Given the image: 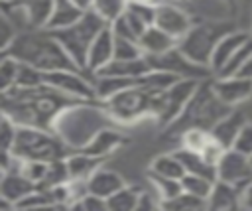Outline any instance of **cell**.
Here are the masks:
<instances>
[{
	"label": "cell",
	"mask_w": 252,
	"mask_h": 211,
	"mask_svg": "<svg viewBox=\"0 0 252 211\" xmlns=\"http://www.w3.org/2000/svg\"><path fill=\"white\" fill-rule=\"evenodd\" d=\"M85 101L61 93L51 85H39L33 89L12 87L2 93V114H8L20 126H37L53 130V124L61 110L67 106Z\"/></svg>",
	"instance_id": "6da1fadb"
},
{
	"label": "cell",
	"mask_w": 252,
	"mask_h": 211,
	"mask_svg": "<svg viewBox=\"0 0 252 211\" xmlns=\"http://www.w3.org/2000/svg\"><path fill=\"white\" fill-rule=\"evenodd\" d=\"M2 53L12 55L22 63L33 65L43 73L57 69H79L55 34L47 28H32L20 32L14 43Z\"/></svg>",
	"instance_id": "7a4b0ae2"
},
{
	"label": "cell",
	"mask_w": 252,
	"mask_h": 211,
	"mask_svg": "<svg viewBox=\"0 0 252 211\" xmlns=\"http://www.w3.org/2000/svg\"><path fill=\"white\" fill-rule=\"evenodd\" d=\"M112 120L104 105L96 101H79L61 110L53 124V132H57L71 150H83L102 128H108Z\"/></svg>",
	"instance_id": "3957f363"
},
{
	"label": "cell",
	"mask_w": 252,
	"mask_h": 211,
	"mask_svg": "<svg viewBox=\"0 0 252 211\" xmlns=\"http://www.w3.org/2000/svg\"><path fill=\"white\" fill-rule=\"evenodd\" d=\"M234 106H228L226 103H222L215 89H213V79H203L199 83V87L195 89L193 97L189 99V103L185 105V108L181 110V114L167 124L165 136L173 138V136H181L185 130L189 128H203V130H213V126L224 118Z\"/></svg>",
	"instance_id": "277c9868"
},
{
	"label": "cell",
	"mask_w": 252,
	"mask_h": 211,
	"mask_svg": "<svg viewBox=\"0 0 252 211\" xmlns=\"http://www.w3.org/2000/svg\"><path fill=\"white\" fill-rule=\"evenodd\" d=\"M71 148L53 130L37 126H20L12 146V154L24 162H51L67 158Z\"/></svg>",
	"instance_id": "5b68a950"
},
{
	"label": "cell",
	"mask_w": 252,
	"mask_h": 211,
	"mask_svg": "<svg viewBox=\"0 0 252 211\" xmlns=\"http://www.w3.org/2000/svg\"><path fill=\"white\" fill-rule=\"evenodd\" d=\"M161 93L163 91L148 89L140 83L112 95L110 99L102 101V105L110 112V116L120 122H134L144 116L156 118L161 105Z\"/></svg>",
	"instance_id": "8992f818"
},
{
	"label": "cell",
	"mask_w": 252,
	"mask_h": 211,
	"mask_svg": "<svg viewBox=\"0 0 252 211\" xmlns=\"http://www.w3.org/2000/svg\"><path fill=\"white\" fill-rule=\"evenodd\" d=\"M110 26L106 20H102L93 8H89L75 24L53 32L55 37L61 41V45L65 47V51L69 53V57L75 61V65L81 71H87V57H89V49L93 45V41L96 39V35Z\"/></svg>",
	"instance_id": "52a82bcc"
},
{
	"label": "cell",
	"mask_w": 252,
	"mask_h": 211,
	"mask_svg": "<svg viewBox=\"0 0 252 211\" xmlns=\"http://www.w3.org/2000/svg\"><path fill=\"white\" fill-rule=\"evenodd\" d=\"M232 30H236L232 22H201V24H193L191 30L179 39L177 45L195 63L211 67V59H213L217 43Z\"/></svg>",
	"instance_id": "ba28073f"
},
{
	"label": "cell",
	"mask_w": 252,
	"mask_h": 211,
	"mask_svg": "<svg viewBox=\"0 0 252 211\" xmlns=\"http://www.w3.org/2000/svg\"><path fill=\"white\" fill-rule=\"evenodd\" d=\"M150 65L154 69H163V71H169L173 75H177L179 79H211V75H215L211 71V67L207 65H201V63H195L193 59H189L181 49L179 45L171 47L169 51L165 53H159V55H146Z\"/></svg>",
	"instance_id": "9c48e42d"
},
{
	"label": "cell",
	"mask_w": 252,
	"mask_h": 211,
	"mask_svg": "<svg viewBox=\"0 0 252 211\" xmlns=\"http://www.w3.org/2000/svg\"><path fill=\"white\" fill-rule=\"evenodd\" d=\"M199 83H201L199 79H177L171 87H167L161 93V105H159V112L156 116L159 126L165 128L181 114V110L193 97L195 89L199 87Z\"/></svg>",
	"instance_id": "30bf717a"
},
{
	"label": "cell",
	"mask_w": 252,
	"mask_h": 211,
	"mask_svg": "<svg viewBox=\"0 0 252 211\" xmlns=\"http://www.w3.org/2000/svg\"><path fill=\"white\" fill-rule=\"evenodd\" d=\"M85 71L79 69H57V71H47L45 73V83L59 89L65 95L85 99V101H98L94 83H91L85 75Z\"/></svg>",
	"instance_id": "8fae6325"
},
{
	"label": "cell",
	"mask_w": 252,
	"mask_h": 211,
	"mask_svg": "<svg viewBox=\"0 0 252 211\" xmlns=\"http://www.w3.org/2000/svg\"><path fill=\"white\" fill-rule=\"evenodd\" d=\"M217 179L228 181L244 189L248 183H252V162L250 156L228 148L217 162Z\"/></svg>",
	"instance_id": "7c38bea8"
},
{
	"label": "cell",
	"mask_w": 252,
	"mask_h": 211,
	"mask_svg": "<svg viewBox=\"0 0 252 211\" xmlns=\"http://www.w3.org/2000/svg\"><path fill=\"white\" fill-rule=\"evenodd\" d=\"M213 89L222 103H226L228 106H236L252 95V79L240 75H215Z\"/></svg>",
	"instance_id": "4fadbf2b"
},
{
	"label": "cell",
	"mask_w": 252,
	"mask_h": 211,
	"mask_svg": "<svg viewBox=\"0 0 252 211\" xmlns=\"http://www.w3.org/2000/svg\"><path fill=\"white\" fill-rule=\"evenodd\" d=\"M154 24L158 28H161L163 32H167L169 35L177 37V39H181L193 26L191 18L171 2L156 4V20H154Z\"/></svg>",
	"instance_id": "5bb4252c"
},
{
	"label": "cell",
	"mask_w": 252,
	"mask_h": 211,
	"mask_svg": "<svg viewBox=\"0 0 252 211\" xmlns=\"http://www.w3.org/2000/svg\"><path fill=\"white\" fill-rule=\"evenodd\" d=\"M114 59V34L112 28L106 26L96 39L93 41L91 49H89V57H87V71H91L93 75L102 69L104 65H108Z\"/></svg>",
	"instance_id": "9a60e30c"
},
{
	"label": "cell",
	"mask_w": 252,
	"mask_h": 211,
	"mask_svg": "<svg viewBox=\"0 0 252 211\" xmlns=\"http://www.w3.org/2000/svg\"><path fill=\"white\" fill-rule=\"evenodd\" d=\"M37 185L18 168L10 172H2V181H0V197L12 201L14 205L22 201L26 195H30Z\"/></svg>",
	"instance_id": "2e32d148"
},
{
	"label": "cell",
	"mask_w": 252,
	"mask_h": 211,
	"mask_svg": "<svg viewBox=\"0 0 252 211\" xmlns=\"http://www.w3.org/2000/svg\"><path fill=\"white\" fill-rule=\"evenodd\" d=\"M236 207H242V189L234 183L215 179V185L207 199V209L228 211V209H236Z\"/></svg>",
	"instance_id": "e0dca14e"
},
{
	"label": "cell",
	"mask_w": 252,
	"mask_h": 211,
	"mask_svg": "<svg viewBox=\"0 0 252 211\" xmlns=\"http://www.w3.org/2000/svg\"><path fill=\"white\" fill-rule=\"evenodd\" d=\"M250 35H252V34L240 32V30L228 32V34L217 43V47H215V53H213V59H211V71H213L215 75H219V73L224 69V65L232 59V55L238 51V47H240Z\"/></svg>",
	"instance_id": "ac0fdd59"
},
{
	"label": "cell",
	"mask_w": 252,
	"mask_h": 211,
	"mask_svg": "<svg viewBox=\"0 0 252 211\" xmlns=\"http://www.w3.org/2000/svg\"><path fill=\"white\" fill-rule=\"evenodd\" d=\"M154 67L150 65L146 55L134 57V59H112L108 65H104L102 69H98L94 73V77L98 75H110V77H126V79H138L142 75H146L148 71H152Z\"/></svg>",
	"instance_id": "d6986e66"
},
{
	"label": "cell",
	"mask_w": 252,
	"mask_h": 211,
	"mask_svg": "<svg viewBox=\"0 0 252 211\" xmlns=\"http://www.w3.org/2000/svg\"><path fill=\"white\" fill-rule=\"evenodd\" d=\"M246 122H248V120H246L244 112H240V110H234V108H232L224 118H220V120L213 126L211 136H213L219 144H222V146L228 150V148H232V146H234L236 136L240 134V130H242V126H244Z\"/></svg>",
	"instance_id": "ffe728a7"
},
{
	"label": "cell",
	"mask_w": 252,
	"mask_h": 211,
	"mask_svg": "<svg viewBox=\"0 0 252 211\" xmlns=\"http://www.w3.org/2000/svg\"><path fill=\"white\" fill-rule=\"evenodd\" d=\"M104 158H98V156H93V154H87L83 150H77L75 154H69L65 158L67 162V172H69V179H75V181H87L102 164Z\"/></svg>",
	"instance_id": "44dd1931"
},
{
	"label": "cell",
	"mask_w": 252,
	"mask_h": 211,
	"mask_svg": "<svg viewBox=\"0 0 252 211\" xmlns=\"http://www.w3.org/2000/svg\"><path fill=\"white\" fill-rule=\"evenodd\" d=\"M124 179L118 172L114 170H106V168H98L89 179H87V189L89 193L100 195V197H110L112 193H116L120 187H124Z\"/></svg>",
	"instance_id": "7402d4cb"
},
{
	"label": "cell",
	"mask_w": 252,
	"mask_h": 211,
	"mask_svg": "<svg viewBox=\"0 0 252 211\" xmlns=\"http://www.w3.org/2000/svg\"><path fill=\"white\" fill-rule=\"evenodd\" d=\"M179 43L177 37L169 35L167 32H163L161 28H158L156 24H152L140 37V45H142V51L144 55H159V53H165L169 51L171 47H175Z\"/></svg>",
	"instance_id": "603a6c76"
},
{
	"label": "cell",
	"mask_w": 252,
	"mask_h": 211,
	"mask_svg": "<svg viewBox=\"0 0 252 211\" xmlns=\"http://www.w3.org/2000/svg\"><path fill=\"white\" fill-rule=\"evenodd\" d=\"M87 10L83 6H79L77 2L73 0H55V6H53V12L49 16V22H47V30L49 32H57V30H63L71 24H75Z\"/></svg>",
	"instance_id": "cb8c5ba5"
},
{
	"label": "cell",
	"mask_w": 252,
	"mask_h": 211,
	"mask_svg": "<svg viewBox=\"0 0 252 211\" xmlns=\"http://www.w3.org/2000/svg\"><path fill=\"white\" fill-rule=\"evenodd\" d=\"M175 156L181 160V164L185 168V174H199V176H207L211 179H217V166L211 164L203 156V152L181 146V148L175 150Z\"/></svg>",
	"instance_id": "d4e9b609"
},
{
	"label": "cell",
	"mask_w": 252,
	"mask_h": 211,
	"mask_svg": "<svg viewBox=\"0 0 252 211\" xmlns=\"http://www.w3.org/2000/svg\"><path fill=\"white\" fill-rule=\"evenodd\" d=\"M126 142V138L118 132V130H114V128H102L85 148H83V152H87V154H93V156H98V158H106L110 152H114L116 148H120L122 144Z\"/></svg>",
	"instance_id": "484cf974"
},
{
	"label": "cell",
	"mask_w": 252,
	"mask_h": 211,
	"mask_svg": "<svg viewBox=\"0 0 252 211\" xmlns=\"http://www.w3.org/2000/svg\"><path fill=\"white\" fill-rule=\"evenodd\" d=\"M142 83V77L138 79H126V77H110V75H98L94 77V91H96V99L102 103L106 99H110L112 95L128 89V87H134V85H140Z\"/></svg>",
	"instance_id": "4316f807"
},
{
	"label": "cell",
	"mask_w": 252,
	"mask_h": 211,
	"mask_svg": "<svg viewBox=\"0 0 252 211\" xmlns=\"http://www.w3.org/2000/svg\"><path fill=\"white\" fill-rule=\"evenodd\" d=\"M150 170L156 172V174H159V176L173 177V179H181L185 176V168H183L181 160L175 156V152L156 156L152 160V164H150Z\"/></svg>",
	"instance_id": "83f0119b"
},
{
	"label": "cell",
	"mask_w": 252,
	"mask_h": 211,
	"mask_svg": "<svg viewBox=\"0 0 252 211\" xmlns=\"http://www.w3.org/2000/svg\"><path fill=\"white\" fill-rule=\"evenodd\" d=\"M140 195H142V189H138L134 185H124L106 199L108 209H112V211H134V209H138Z\"/></svg>",
	"instance_id": "f1b7e54d"
},
{
	"label": "cell",
	"mask_w": 252,
	"mask_h": 211,
	"mask_svg": "<svg viewBox=\"0 0 252 211\" xmlns=\"http://www.w3.org/2000/svg\"><path fill=\"white\" fill-rule=\"evenodd\" d=\"M32 28H45L53 12L55 0H22Z\"/></svg>",
	"instance_id": "f546056e"
},
{
	"label": "cell",
	"mask_w": 252,
	"mask_h": 211,
	"mask_svg": "<svg viewBox=\"0 0 252 211\" xmlns=\"http://www.w3.org/2000/svg\"><path fill=\"white\" fill-rule=\"evenodd\" d=\"M148 179H150V183H152L154 191L158 193V197H159L161 201L171 199V197H175L177 193H181V191H183L181 179L165 177V176H159V174H156V172H152V170H148ZM159 205H161V203H159Z\"/></svg>",
	"instance_id": "4dcf8cb0"
},
{
	"label": "cell",
	"mask_w": 252,
	"mask_h": 211,
	"mask_svg": "<svg viewBox=\"0 0 252 211\" xmlns=\"http://www.w3.org/2000/svg\"><path fill=\"white\" fill-rule=\"evenodd\" d=\"M159 207L167 209V211H195V209H207V199L197 197V195H193V193L183 189L175 197L161 201Z\"/></svg>",
	"instance_id": "1f68e13d"
},
{
	"label": "cell",
	"mask_w": 252,
	"mask_h": 211,
	"mask_svg": "<svg viewBox=\"0 0 252 211\" xmlns=\"http://www.w3.org/2000/svg\"><path fill=\"white\" fill-rule=\"evenodd\" d=\"M130 0H93V10L102 18L106 20L108 24L116 22L128 8Z\"/></svg>",
	"instance_id": "d6a6232c"
},
{
	"label": "cell",
	"mask_w": 252,
	"mask_h": 211,
	"mask_svg": "<svg viewBox=\"0 0 252 211\" xmlns=\"http://www.w3.org/2000/svg\"><path fill=\"white\" fill-rule=\"evenodd\" d=\"M181 185L185 191L197 195V197H203V199H209L211 195V189L215 185V179L207 177V176H199V174H185L181 177Z\"/></svg>",
	"instance_id": "836d02e7"
},
{
	"label": "cell",
	"mask_w": 252,
	"mask_h": 211,
	"mask_svg": "<svg viewBox=\"0 0 252 211\" xmlns=\"http://www.w3.org/2000/svg\"><path fill=\"white\" fill-rule=\"evenodd\" d=\"M39 85H45V73L41 69L33 67V65H28V63L20 61V69H18V77H16L14 87L33 89V87H39Z\"/></svg>",
	"instance_id": "e575fe53"
},
{
	"label": "cell",
	"mask_w": 252,
	"mask_h": 211,
	"mask_svg": "<svg viewBox=\"0 0 252 211\" xmlns=\"http://www.w3.org/2000/svg\"><path fill=\"white\" fill-rule=\"evenodd\" d=\"M43 207H57L51 191L43 187L33 189L30 195H26L22 201L16 203V209H43Z\"/></svg>",
	"instance_id": "d590c367"
},
{
	"label": "cell",
	"mask_w": 252,
	"mask_h": 211,
	"mask_svg": "<svg viewBox=\"0 0 252 211\" xmlns=\"http://www.w3.org/2000/svg\"><path fill=\"white\" fill-rule=\"evenodd\" d=\"M18 69H20V61L12 55L2 53L0 59V83H2V93L10 91L16 85V77H18Z\"/></svg>",
	"instance_id": "8d00e7d4"
},
{
	"label": "cell",
	"mask_w": 252,
	"mask_h": 211,
	"mask_svg": "<svg viewBox=\"0 0 252 211\" xmlns=\"http://www.w3.org/2000/svg\"><path fill=\"white\" fill-rule=\"evenodd\" d=\"M140 55H144L140 41L114 34V59H134V57H140Z\"/></svg>",
	"instance_id": "74e56055"
},
{
	"label": "cell",
	"mask_w": 252,
	"mask_h": 211,
	"mask_svg": "<svg viewBox=\"0 0 252 211\" xmlns=\"http://www.w3.org/2000/svg\"><path fill=\"white\" fill-rule=\"evenodd\" d=\"M181 146L183 148H191V150H197V152H203L207 142L211 140V132L209 130H203V128H189L185 130L181 136Z\"/></svg>",
	"instance_id": "f35d334b"
},
{
	"label": "cell",
	"mask_w": 252,
	"mask_h": 211,
	"mask_svg": "<svg viewBox=\"0 0 252 211\" xmlns=\"http://www.w3.org/2000/svg\"><path fill=\"white\" fill-rule=\"evenodd\" d=\"M252 55V35L238 47V51L232 55V59L224 65V69L219 73V75H222V77H226V75H236L238 71H240V67L246 63V59Z\"/></svg>",
	"instance_id": "ab89813d"
},
{
	"label": "cell",
	"mask_w": 252,
	"mask_h": 211,
	"mask_svg": "<svg viewBox=\"0 0 252 211\" xmlns=\"http://www.w3.org/2000/svg\"><path fill=\"white\" fill-rule=\"evenodd\" d=\"M18 34H20L18 26L10 18H6L4 14H0V51H6L14 43V39L18 37Z\"/></svg>",
	"instance_id": "60d3db41"
},
{
	"label": "cell",
	"mask_w": 252,
	"mask_h": 211,
	"mask_svg": "<svg viewBox=\"0 0 252 211\" xmlns=\"http://www.w3.org/2000/svg\"><path fill=\"white\" fill-rule=\"evenodd\" d=\"M71 207L73 209H83V211H106L108 201H106V197H100V195H94V193H85Z\"/></svg>",
	"instance_id": "b9f144b4"
},
{
	"label": "cell",
	"mask_w": 252,
	"mask_h": 211,
	"mask_svg": "<svg viewBox=\"0 0 252 211\" xmlns=\"http://www.w3.org/2000/svg\"><path fill=\"white\" fill-rule=\"evenodd\" d=\"M16 132H18V124L8 116L2 114V126H0V136H2V152H10L16 140Z\"/></svg>",
	"instance_id": "7bdbcfd3"
},
{
	"label": "cell",
	"mask_w": 252,
	"mask_h": 211,
	"mask_svg": "<svg viewBox=\"0 0 252 211\" xmlns=\"http://www.w3.org/2000/svg\"><path fill=\"white\" fill-rule=\"evenodd\" d=\"M232 148L238 150V152H242V154H246V156L252 154V122H246L242 126V130L236 136V142H234Z\"/></svg>",
	"instance_id": "ee69618b"
},
{
	"label": "cell",
	"mask_w": 252,
	"mask_h": 211,
	"mask_svg": "<svg viewBox=\"0 0 252 211\" xmlns=\"http://www.w3.org/2000/svg\"><path fill=\"white\" fill-rule=\"evenodd\" d=\"M242 207L244 209H252V183H248L242 189Z\"/></svg>",
	"instance_id": "f6af8a7d"
},
{
	"label": "cell",
	"mask_w": 252,
	"mask_h": 211,
	"mask_svg": "<svg viewBox=\"0 0 252 211\" xmlns=\"http://www.w3.org/2000/svg\"><path fill=\"white\" fill-rule=\"evenodd\" d=\"M236 75H240V77H246V79H252V55L246 59V63L240 67V71H238Z\"/></svg>",
	"instance_id": "bcb514c9"
},
{
	"label": "cell",
	"mask_w": 252,
	"mask_h": 211,
	"mask_svg": "<svg viewBox=\"0 0 252 211\" xmlns=\"http://www.w3.org/2000/svg\"><path fill=\"white\" fill-rule=\"evenodd\" d=\"M73 2H77L79 6H83L85 10H89L91 6H93V0H73Z\"/></svg>",
	"instance_id": "7dc6e473"
},
{
	"label": "cell",
	"mask_w": 252,
	"mask_h": 211,
	"mask_svg": "<svg viewBox=\"0 0 252 211\" xmlns=\"http://www.w3.org/2000/svg\"><path fill=\"white\" fill-rule=\"evenodd\" d=\"M140 2H156V0H140Z\"/></svg>",
	"instance_id": "c3c4849f"
},
{
	"label": "cell",
	"mask_w": 252,
	"mask_h": 211,
	"mask_svg": "<svg viewBox=\"0 0 252 211\" xmlns=\"http://www.w3.org/2000/svg\"><path fill=\"white\" fill-rule=\"evenodd\" d=\"M2 2H18V0H2Z\"/></svg>",
	"instance_id": "681fc988"
},
{
	"label": "cell",
	"mask_w": 252,
	"mask_h": 211,
	"mask_svg": "<svg viewBox=\"0 0 252 211\" xmlns=\"http://www.w3.org/2000/svg\"><path fill=\"white\" fill-rule=\"evenodd\" d=\"M250 162H252V154H250Z\"/></svg>",
	"instance_id": "f907efd6"
},
{
	"label": "cell",
	"mask_w": 252,
	"mask_h": 211,
	"mask_svg": "<svg viewBox=\"0 0 252 211\" xmlns=\"http://www.w3.org/2000/svg\"><path fill=\"white\" fill-rule=\"evenodd\" d=\"M173 2H177V0H173Z\"/></svg>",
	"instance_id": "816d5d0a"
}]
</instances>
